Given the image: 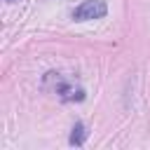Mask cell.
I'll list each match as a JSON object with an SVG mask.
<instances>
[{
    "label": "cell",
    "instance_id": "3",
    "mask_svg": "<svg viewBox=\"0 0 150 150\" xmlns=\"http://www.w3.org/2000/svg\"><path fill=\"white\" fill-rule=\"evenodd\" d=\"M68 141H70V145H82V143L87 141V127H84L82 122H75V127H73Z\"/></svg>",
    "mask_w": 150,
    "mask_h": 150
},
{
    "label": "cell",
    "instance_id": "1",
    "mask_svg": "<svg viewBox=\"0 0 150 150\" xmlns=\"http://www.w3.org/2000/svg\"><path fill=\"white\" fill-rule=\"evenodd\" d=\"M45 87L52 89L54 94H59L63 101H82L84 98V89L82 87H75L73 82H68L59 73H47L45 75Z\"/></svg>",
    "mask_w": 150,
    "mask_h": 150
},
{
    "label": "cell",
    "instance_id": "2",
    "mask_svg": "<svg viewBox=\"0 0 150 150\" xmlns=\"http://www.w3.org/2000/svg\"><path fill=\"white\" fill-rule=\"evenodd\" d=\"M108 12V5L103 0H84L80 7H75L73 19L75 21H89V19H103Z\"/></svg>",
    "mask_w": 150,
    "mask_h": 150
}]
</instances>
